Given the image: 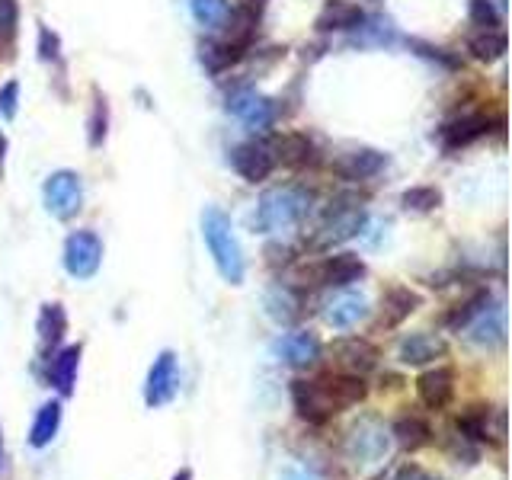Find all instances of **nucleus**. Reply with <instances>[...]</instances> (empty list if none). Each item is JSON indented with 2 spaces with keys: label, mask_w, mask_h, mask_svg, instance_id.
<instances>
[{
  "label": "nucleus",
  "mask_w": 512,
  "mask_h": 480,
  "mask_svg": "<svg viewBox=\"0 0 512 480\" xmlns=\"http://www.w3.org/2000/svg\"><path fill=\"white\" fill-rule=\"evenodd\" d=\"M247 45H250V42H240V39L212 42L208 48H202V52H205L202 58L208 61V68H212V71H224V68H231V64H237L240 58H244Z\"/></svg>",
  "instance_id": "obj_29"
},
{
  "label": "nucleus",
  "mask_w": 512,
  "mask_h": 480,
  "mask_svg": "<svg viewBox=\"0 0 512 480\" xmlns=\"http://www.w3.org/2000/svg\"><path fill=\"white\" fill-rule=\"evenodd\" d=\"M365 224L362 208L356 205H346V208H330V218L324 224V234H320V244L330 247V244H340V240H349L352 234H359Z\"/></svg>",
  "instance_id": "obj_21"
},
{
  "label": "nucleus",
  "mask_w": 512,
  "mask_h": 480,
  "mask_svg": "<svg viewBox=\"0 0 512 480\" xmlns=\"http://www.w3.org/2000/svg\"><path fill=\"white\" fill-rule=\"evenodd\" d=\"M103 263V240L96 231H74L64 244V269L74 279H93Z\"/></svg>",
  "instance_id": "obj_5"
},
{
  "label": "nucleus",
  "mask_w": 512,
  "mask_h": 480,
  "mask_svg": "<svg viewBox=\"0 0 512 480\" xmlns=\"http://www.w3.org/2000/svg\"><path fill=\"white\" fill-rule=\"evenodd\" d=\"M468 327H471L468 340L477 349H500L506 343V311H503V304H496V308H484L477 314L474 324H468Z\"/></svg>",
  "instance_id": "obj_15"
},
{
  "label": "nucleus",
  "mask_w": 512,
  "mask_h": 480,
  "mask_svg": "<svg viewBox=\"0 0 512 480\" xmlns=\"http://www.w3.org/2000/svg\"><path fill=\"white\" fill-rule=\"evenodd\" d=\"M16 103H20V87L10 80V84H4V90H0V116L13 119L16 116Z\"/></svg>",
  "instance_id": "obj_37"
},
{
  "label": "nucleus",
  "mask_w": 512,
  "mask_h": 480,
  "mask_svg": "<svg viewBox=\"0 0 512 480\" xmlns=\"http://www.w3.org/2000/svg\"><path fill=\"white\" fill-rule=\"evenodd\" d=\"M192 16L205 26V29H221L228 20V0H189Z\"/></svg>",
  "instance_id": "obj_33"
},
{
  "label": "nucleus",
  "mask_w": 512,
  "mask_h": 480,
  "mask_svg": "<svg viewBox=\"0 0 512 480\" xmlns=\"http://www.w3.org/2000/svg\"><path fill=\"white\" fill-rule=\"evenodd\" d=\"M487 132H490V119L480 116V112H471V116L452 119L442 128V144L448 151H458V148H468L471 141L484 138Z\"/></svg>",
  "instance_id": "obj_20"
},
{
  "label": "nucleus",
  "mask_w": 512,
  "mask_h": 480,
  "mask_svg": "<svg viewBox=\"0 0 512 480\" xmlns=\"http://www.w3.org/2000/svg\"><path fill=\"white\" fill-rule=\"evenodd\" d=\"M317 388H320V394L327 397V404H330V410H333V413H336V410H346V407L362 404L365 394H368L362 375H349V372L317 378Z\"/></svg>",
  "instance_id": "obj_9"
},
{
  "label": "nucleus",
  "mask_w": 512,
  "mask_h": 480,
  "mask_svg": "<svg viewBox=\"0 0 512 480\" xmlns=\"http://www.w3.org/2000/svg\"><path fill=\"white\" fill-rule=\"evenodd\" d=\"M16 32V4L13 0H0V42H10Z\"/></svg>",
  "instance_id": "obj_36"
},
{
  "label": "nucleus",
  "mask_w": 512,
  "mask_h": 480,
  "mask_svg": "<svg viewBox=\"0 0 512 480\" xmlns=\"http://www.w3.org/2000/svg\"><path fill=\"white\" fill-rule=\"evenodd\" d=\"M362 23V10L356 4H343V0H333L324 7V13L317 16V29H352Z\"/></svg>",
  "instance_id": "obj_28"
},
{
  "label": "nucleus",
  "mask_w": 512,
  "mask_h": 480,
  "mask_svg": "<svg viewBox=\"0 0 512 480\" xmlns=\"http://www.w3.org/2000/svg\"><path fill=\"white\" fill-rule=\"evenodd\" d=\"M231 167L240 173V180L263 183L272 176V170H276V154H272V148L263 141H247V144H237L231 151Z\"/></svg>",
  "instance_id": "obj_6"
},
{
  "label": "nucleus",
  "mask_w": 512,
  "mask_h": 480,
  "mask_svg": "<svg viewBox=\"0 0 512 480\" xmlns=\"http://www.w3.org/2000/svg\"><path fill=\"white\" fill-rule=\"evenodd\" d=\"M58 426H61V404H58V400H52V404H45L36 413V423H32V429H29L32 448H45L58 436Z\"/></svg>",
  "instance_id": "obj_27"
},
{
  "label": "nucleus",
  "mask_w": 512,
  "mask_h": 480,
  "mask_svg": "<svg viewBox=\"0 0 512 480\" xmlns=\"http://www.w3.org/2000/svg\"><path fill=\"white\" fill-rule=\"evenodd\" d=\"M391 448V429L375 416H362L346 432V458L352 464H378Z\"/></svg>",
  "instance_id": "obj_3"
},
{
  "label": "nucleus",
  "mask_w": 512,
  "mask_h": 480,
  "mask_svg": "<svg viewBox=\"0 0 512 480\" xmlns=\"http://www.w3.org/2000/svg\"><path fill=\"white\" fill-rule=\"evenodd\" d=\"M391 439H394L400 448H404V452H420L423 445H429L432 429L420 420V416H404V420H397V423H394Z\"/></svg>",
  "instance_id": "obj_25"
},
{
  "label": "nucleus",
  "mask_w": 512,
  "mask_h": 480,
  "mask_svg": "<svg viewBox=\"0 0 512 480\" xmlns=\"http://www.w3.org/2000/svg\"><path fill=\"white\" fill-rule=\"evenodd\" d=\"M394 480H432L423 468H416V464H404V468L397 471Z\"/></svg>",
  "instance_id": "obj_39"
},
{
  "label": "nucleus",
  "mask_w": 512,
  "mask_h": 480,
  "mask_svg": "<svg viewBox=\"0 0 512 480\" xmlns=\"http://www.w3.org/2000/svg\"><path fill=\"white\" fill-rule=\"evenodd\" d=\"M365 276V263L359 260L356 253H336V256H327L324 263L317 266V282L320 285H336V288H343V285H352V282H359Z\"/></svg>",
  "instance_id": "obj_16"
},
{
  "label": "nucleus",
  "mask_w": 512,
  "mask_h": 480,
  "mask_svg": "<svg viewBox=\"0 0 512 480\" xmlns=\"http://www.w3.org/2000/svg\"><path fill=\"white\" fill-rule=\"evenodd\" d=\"M45 208L55 218L68 221L80 212V202H84V183H80V173L74 170H55L42 186Z\"/></svg>",
  "instance_id": "obj_4"
},
{
  "label": "nucleus",
  "mask_w": 512,
  "mask_h": 480,
  "mask_svg": "<svg viewBox=\"0 0 512 480\" xmlns=\"http://www.w3.org/2000/svg\"><path fill=\"white\" fill-rule=\"evenodd\" d=\"M228 109L244 122L253 132H266V128L276 122V106L266 96H260L256 90H234L228 96Z\"/></svg>",
  "instance_id": "obj_7"
},
{
  "label": "nucleus",
  "mask_w": 512,
  "mask_h": 480,
  "mask_svg": "<svg viewBox=\"0 0 512 480\" xmlns=\"http://www.w3.org/2000/svg\"><path fill=\"white\" fill-rule=\"evenodd\" d=\"M202 237H205V247L212 253V260L221 272L224 282L240 285L244 282V250H240V240L234 234V224L231 218L221 212V208H205L202 212Z\"/></svg>",
  "instance_id": "obj_1"
},
{
  "label": "nucleus",
  "mask_w": 512,
  "mask_h": 480,
  "mask_svg": "<svg viewBox=\"0 0 512 480\" xmlns=\"http://www.w3.org/2000/svg\"><path fill=\"white\" fill-rule=\"evenodd\" d=\"M176 394V356L170 349H164L154 359L148 384H144V404L148 407H167Z\"/></svg>",
  "instance_id": "obj_8"
},
{
  "label": "nucleus",
  "mask_w": 512,
  "mask_h": 480,
  "mask_svg": "<svg viewBox=\"0 0 512 480\" xmlns=\"http://www.w3.org/2000/svg\"><path fill=\"white\" fill-rule=\"evenodd\" d=\"M36 330H39V346L45 352L61 343V336L68 333V314H64L61 304H45V308L39 311Z\"/></svg>",
  "instance_id": "obj_24"
},
{
  "label": "nucleus",
  "mask_w": 512,
  "mask_h": 480,
  "mask_svg": "<svg viewBox=\"0 0 512 480\" xmlns=\"http://www.w3.org/2000/svg\"><path fill=\"white\" fill-rule=\"evenodd\" d=\"M416 308H420V295H416L413 288L391 285L388 292H384V298H381V327L384 330L400 327Z\"/></svg>",
  "instance_id": "obj_18"
},
{
  "label": "nucleus",
  "mask_w": 512,
  "mask_h": 480,
  "mask_svg": "<svg viewBox=\"0 0 512 480\" xmlns=\"http://www.w3.org/2000/svg\"><path fill=\"white\" fill-rule=\"evenodd\" d=\"M276 356L288 368H311L320 359V340L314 333H304V330L285 333L282 340L276 343Z\"/></svg>",
  "instance_id": "obj_12"
},
{
  "label": "nucleus",
  "mask_w": 512,
  "mask_h": 480,
  "mask_svg": "<svg viewBox=\"0 0 512 480\" xmlns=\"http://www.w3.org/2000/svg\"><path fill=\"white\" fill-rule=\"evenodd\" d=\"M173 480H192V471H180Z\"/></svg>",
  "instance_id": "obj_43"
},
{
  "label": "nucleus",
  "mask_w": 512,
  "mask_h": 480,
  "mask_svg": "<svg viewBox=\"0 0 512 480\" xmlns=\"http://www.w3.org/2000/svg\"><path fill=\"white\" fill-rule=\"evenodd\" d=\"M279 480H317V477L311 471H304V468H288V471H282Z\"/></svg>",
  "instance_id": "obj_40"
},
{
  "label": "nucleus",
  "mask_w": 512,
  "mask_h": 480,
  "mask_svg": "<svg viewBox=\"0 0 512 480\" xmlns=\"http://www.w3.org/2000/svg\"><path fill=\"white\" fill-rule=\"evenodd\" d=\"M333 356L343 365V372L365 375L378 365V346H372L368 340H359V336H346V340L333 346Z\"/></svg>",
  "instance_id": "obj_14"
},
{
  "label": "nucleus",
  "mask_w": 512,
  "mask_h": 480,
  "mask_svg": "<svg viewBox=\"0 0 512 480\" xmlns=\"http://www.w3.org/2000/svg\"><path fill=\"white\" fill-rule=\"evenodd\" d=\"M106 138V106L103 100H96V109H93V132H90V144L93 148H100Z\"/></svg>",
  "instance_id": "obj_38"
},
{
  "label": "nucleus",
  "mask_w": 512,
  "mask_h": 480,
  "mask_svg": "<svg viewBox=\"0 0 512 480\" xmlns=\"http://www.w3.org/2000/svg\"><path fill=\"white\" fill-rule=\"evenodd\" d=\"M368 317V298L362 292H340L324 304V320L333 330H352Z\"/></svg>",
  "instance_id": "obj_11"
},
{
  "label": "nucleus",
  "mask_w": 512,
  "mask_h": 480,
  "mask_svg": "<svg viewBox=\"0 0 512 480\" xmlns=\"http://www.w3.org/2000/svg\"><path fill=\"white\" fill-rule=\"evenodd\" d=\"M77 365H80V346H68L61 349L58 356L52 359V368H48V378L58 388V394L68 397L77 384Z\"/></svg>",
  "instance_id": "obj_23"
},
{
  "label": "nucleus",
  "mask_w": 512,
  "mask_h": 480,
  "mask_svg": "<svg viewBox=\"0 0 512 480\" xmlns=\"http://www.w3.org/2000/svg\"><path fill=\"white\" fill-rule=\"evenodd\" d=\"M272 154H276V160H282L285 167H308V164H314V160H317L314 141L308 135H301V132L282 135L276 141V148H272Z\"/></svg>",
  "instance_id": "obj_22"
},
{
  "label": "nucleus",
  "mask_w": 512,
  "mask_h": 480,
  "mask_svg": "<svg viewBox=\"0 0 512 480\" xmlns=\"http://www.w3.org/2000/svg\"><path fill=\"white\" fill-rule=\"evenodd\" d=\"M471 23L480 29H496L500 26V13L490 0H471Z\"/></svg>",
  "instance_id": "obj_35"
},
{
  "label": "nucleus",
  "mask_w": 512,
  "mask_h": 480,
  "mask_svg": "<svg viewBox=\"0 0 512 480\" xmlns=\"http://www.w3.org/2000/svg\"><path fill=\"white\" fill-rule=\"evenodd\" d=\"M266 311L272 320H279V324H292L301 314V298L288 285H276V288H269V295H266Z\"/></svg>",
  "instance_id": "obj_26"
},
{
  "label": "nucleus",
  "mask_w": 512,
  "mask_h": 480,
  "mask_svg": "<svg viewBox=\"0 0 512 480\" xmlns=\"http://www.w3.org/2000/svg\"><path fill=\"white\" fill-rule=\"evenodd\" d=\"M416 394L429 410H445L455 397V372L452 368H429L416 378Z\"/></svg>",
  "instance_id": "obj_13"
},
{
  "label": "nucleus",
  "mask_w": 512,
  "mask_h": 480,
  "mask_svg": "<svg viewBox=\"0 0 512 480\" xmlns=\"http://www.w3.org/2000/svg\"><path fill=\"white\" fill-rule=\"evenodd\" d=\"M458 432L471 442H493L490 439V410L474 407L464 416H458Z\"/></svg>",
  "instance_id": "obj_32"
},
{
  "label": "nucleus",
  "mask_w": 512,
  "mask_h": 480,
  "mask_svg": "<svg viewBox=\"0 0 512 480\" xmlns=\"http://www.w3.org/2000/svg\"><path fill=\"white\" fill-rule=\"evenodd\" d=\"M311 212V196L298 186H279L269 189L253 212V228L260 234H279L295 228Z\"/></svg>",
  "instance_id": "obj_2"
},
{
  "label": "nucleus",
  "mask_w": 512,
  "mask_h": 480,
  "mask_svg": "<svg viewBox=\"0 0 512 480\" xmlns=\"http://www.w3.org/2000/svg\"><path fill=\"white\" fill-rule=\"evenodd\" d=\"M487 304H490V292H484V288H480V292H474L471 298L458 301L455 308L445 314V327H448V330H464L480 311L487 308Z\"/></svg>",
  "instance_id": "obj_30"
},
{
  "label": "nucleus",
  "mask_w": 512,
  "mask_h": 480,
  "mask_svg": "<svg viewBox=\"0 0 512 480\" xmlns=\"http://www.w3.org/2000/svg\"><path fill=\"white\" fill-rule=\"evenodd\" d=\"M266 4V0H240V7H247V10H256L260 13V7Z\"/></svg>",
  "instance_id": "obj_41"
},
{
  "label": "nucleus",
  "mask_w": 512,
  "mask_h": 480,
  "mask_svg": "<svg viewBox=\"0 0 512 480\" xmlns=\"http://www.w3.org/2000/svg\"><path fill=\"white\" fill-rule=\"evenodd\" d=\"M400 202H404L407 212H432V208L442 205V192L436 186H410L404 196H400Z\"/></svg>",
  "instance_id": "obj_34"
},
{
  "label": "nucleus",
  "mask_w": 512,
  "mask_h": 480,
  "mask_svg": "<svg viewBox=\"0 0 512 480\" xmlns=\"http://www.w3.org/2000/svg\"><path fill=\"white\" fill-rule=\"evenodd\" d=\"M384 164H388L384 154H378L372 148H356V151H346L333 160V173L346 183H365V180H372V176H378L384 170Z\"/></svg>",
  "instance_id": "obj_10"
},
{
  "label": "nucleus",
  "mask_w": 512,
  "mask_h": 480,
  "mask_svg": "<svg viewBox=\"0 0 512 480\" xmlns=\"http://www.w3.org/2000/svg\"><path fill=\"white\" fill-rule=\"evenodd\" d=\"M292 400H295V413L308 423H327L333 416L327 397L317 388V381H292Z\"/></svg>",
  "instance_id": "obj_19"
},
{
  "label": "nucleus",
  "mask_w": 512,
  "mask_h": 480,
  "mask_svg": "<svg viewBox=\"0 0 512 480\" xmlns=\"http://www.w3.org/2000/svg\"><path fill=\"white\" fill-rule=\"evenodd\" d=\"M7 458H4V439H0V471H4L7 468V464H4Z\"/></svg>",
  "instance_id": "obj_42"
},
{
  "label": "nucleus",
  "mask_w": 512,
  "mask_h": 480,
  "mask_svg": "<svg viewBox=\"0 0 512 480\" xmlns=\"http://www.w3.org/2000/svg\"><path fill=\"white\" fill-rule=\"evenodd\" d=\"M397 356L404 365H429L439 356H445V340H439L436 333H407L397 346Z\"/></svg>",
  "instance_id": "obj_17"
},
{
  "label": "nucleus",
  "mask_w": 512,
  "mask_h": 480,
  "mask_svg": "<svg viewBox=\"0 0 512 480\" xmlns=\"http://www.w3.org/2000/svg\"><path fill=\"white\" fill-rule=\"evenodd\" d=\"M468 52L477 61H496V58H503V52H506V36L500 29H480L477 36L468 39Z\"/></svg>",
  "instance_id": "obj_31"
}]
</instances>
